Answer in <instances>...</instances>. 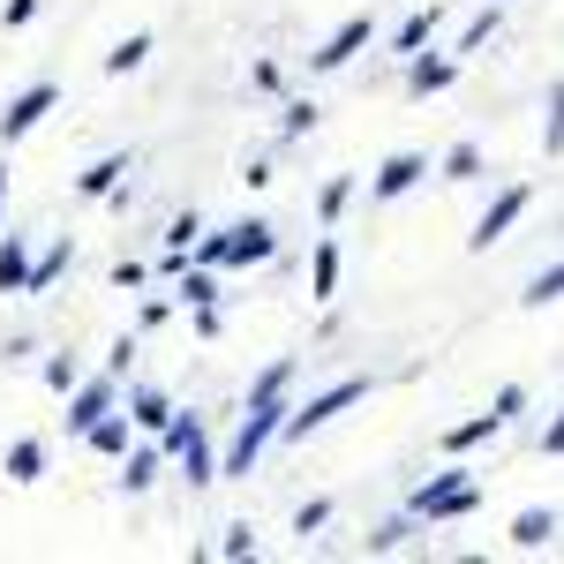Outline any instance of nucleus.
<instances>
[{
  "mask_svg": "<svg viewBox=\"0 0 564 564\" xmlns=\"http://www.w3.org/2000/svg\"><path fill=\"white\" fill-rule=\"evenodd\" d=\"M475 505H481V489H475V475H467L459 459H452V467H436L430 481H414V489H406V512H414V520H422V527L467 520Z\"/></svg>",
  "mask_w": 564,
  "mask_h": 564,
  "instance_id": "1",
  "label": "nucleus"
},
{
  "mask_svg": "<svg viewBox=\"0 0 564 564\" xmlns=\"http://www.w3.org/2000/svg\"><path fill=\"white\" fill-rule=\"evenodd\" d=\"M159 444L174 452V475L188 481V489H212V481H226V467H218V452H212V436H204V414H188V406H181Z\"/></svg>",
  "mask_w": 564,
  "mask_h": 564,
  "instance_id": "2",
  "label": "nucleus"
},
{
  "mask_svg": "<svg viewBox=\"0 0 564 564\" xmlns=\"http://www.w3.org/2000/svg\"><path fill=\"white\" fill-rule=\"evenodd\" d=\"M286 414H294V406H249V414H241V430H234L226 459H218V467H226V481H249V475H257L263 444H271V436H286Z\"/></svg>",
  "mask_w": 564,
  "mask_h": 564,
  "instance_id": "3",
  "label": "nucleus"
},
{
  "mask_svg": "<svg viewBox=\"0 0 564 564\" xmlns=\"http://www.w3.org/2000/svg\"><path fill=\"white\" fill-rule=\"evenodd\" d=\"M369 399V377H339V384H324L316 399H302L294 414H286V444H302V436H316L324 422H339L347 406H361Z\"/></svg>",
  "mask_w": 564,
  "mask_h": 564,
  "instance_id": "4",
  "label": "nucleus"
},
{
  "mask_svg": "<svg viewBox=\"0 0 564 564\" xmlns=\"http://www.w3.org/2000/svg\"><path fill=\"white\" fill-rule=\"evenodd\" d=\"M527 212H534V188H527V181L497 188V196H489V212L475 218V234H467V257H489V249H497V241H505V234H512Z\"/></svg>",
  "mask_w": 564,
  "mask_h": 564,
  "instance_id": "5",
  "label": "nucleus"
},
{
  "mask_svg": "<svg viewBox=\"0 0 564 564\" xmlns=\"http://www.w3.org/2000/svg\"><path fill=\"white\" fill-rule=\"evenodd\" d=\"M121 406V377L113 369H98V377H84V384L68 391V436H90L106 414Z\"/></svg>",
  "mask_w": 564,
  "mask_h": 564,
  "instance_id": "6",
  "label": "nucleus"
},
{
  "mask_svg": "<svg viewBox=\"0 0 564 564\" xmlns=\"http://www.w3.org/2000/svg\"><path fill=\"white\" fill-rule=\"evenodd\" d=\"M369 39H377V15H347L332 39L308 53V76H339V68H354V53H361Z\"/></svg>",
  "mask_w": 564,
  "mask_h": 564,
  "instance_id": "7",
  "label": "nucleus"
},
{
  "mask_svg": "<svg viewBox=\"0 0 564 564\" xmlns=\"http://www.w3.org/2000/svg\"><path fill=\"white\" fill-rule=\"evenodd\" d=\"M53 106H61V84H31V90H15V98L0 106V143H23V135L39 129Z\"/></svg>",
  "mask_w": 564,
  "mask_h": 564,
  "instance_id": "8",
  "label": "nucleus"
},
{
  "mask_svg": "<svg viewBox=\"0 0 564 564\" xmlns=\"http://www.w3.org/2000/svg\"><path fill=\"white\" fill-rule=\"evenodd\" d=\"M422 181H430V159H422V151H391L384 166L369 174V204H399V196L422 188Z\"/></svg>",
  "mask_w": 564,
  "mask_h": 564,
  "instance_id": "9",
  "label": "nucleus"
},
{
  "mask_svg": "<svg viewBox=\"0 0 564 564\" xmlns=\"http://www.w3.org/2000/svg\"><path fill=\"white\" fill-rule=\"evenodd\" d=\"M271 257H279V226L271 218H234L226 226V263L249 271V263H271Z\"/></svg>",
  "mask_w": 564,
  "mask_h": 564,
  "instance_id": "10",
  "label": "nucleus"
},
{
  "mask_svg": "<svg viewBox=\"0 0 564 564\" xmlns=\"http://www.w3.org/2000/svg\"><path fill=\"white\" fill-rule=\"evenodd\" d=\"M452 84H459V53H406V90L414 98H436Z\"/></svg>",
  "mask_w": 564,
  "mask_h": 564,
  "instance_id": "11",
  "label": "nucleus"
},
{
  "mask_svg": "<svg viewBox=\"0 0 564 564\" xmlns=\"http://www.w3.org/2000/svg\"><path fill=\"white\" fill-rule=\"evenodd\" d=\"M505 430H512V422H505L497 406H481V414H467V422H452V430H444V459H467L475 444H497Z\"/></svg>",
  "mask_w": 564,
  "mask_h": 564,
  "instance_id": "12",
  "label": "nucleus"
},
{
  "mask_svg": "<svg viewBox=\"0 0 564 564\" xmlns=\"http://www.w3.org/2000/svg\"><path fill=\"white\" fill-rule=\"evenodd\" d=\"M121 188H129V151H106V159H90L84 174H76V196H90V204L121 196Z\"/></svg>",
  "mask_w": 564,
  "mask_h": 564,
  "instance_id": "13",
  "label": "nucleus"
},
{
  "mask_svg": "<svg viewBox=\"0 0 564 564\" xmlns=\"http://www.w3.org/2000/svg\"><path fill=\"white\" fill-rule=\"evenodd\" d=\"M557 512H550V505H527V512H512V527H505V534H512V550H527V557H534V550H550V542H557Z\"/></svg>",
  "mask_w": 564,
  "mask_h": 564,
  "instance_id": "14",
  "label": "nucleus"
},
{
  "mask_svg": "<svg viewBox=\"0 0 564 564\" xmlns=\"http://www.w3.org/2000/svg\"><path fill=\"white\" fill-rule=\"evenodd\" d=\"M135 436H143V430H135V414H129V406H113V414H106V422H98V430H90L84 444L98 452V459H129V452H135Z\"/></svg>",
  "mask_w": 564,
  "mask_h": 564,
  "instance_id": "15",
  "label": "nucleus"
},
{
  "mask_svg": "<svg viewBox=\"0 0 564 564\" xmlns=\"http://www.w3.org/2000/svg\"><path fill=\"white\" fill-rule=\"evenodd\" d=\"M166 467H174V452H166V444H135L129 459H121V489H129V497H143V489L166 475Z\"/></svg>",
  "mask_w": 564,
  "mask_h": 564,
  "instance_id": "16",
  "label": "nucleus"
},
{
  "mask_svg": "<svg viewBox=\"0 0 564 564\" xmlns=\"http://www.w3.org/2000/svg\"><path fill=\"white\" fill-rule=\"evenodd\" d=\"M129 414H135V430H143V436H166V422H174L181 406H174L159 384H135V391H129Z\"/></svg>",
  "mask_w": 564,
  "mask_h": 564,
  "instance_id": "17",
  "label": "nucleus"
},
{
  "mask_svg": "<svg viewBox=\"0 0 564 564\" xmlns=\"http://www.w3.org/2000/svg\"><path fill=\"white\" fill-rule=\"evenodd\" d=\"M31 234H0V294H23L31 286Z\"/></svg>",
  "mask_w": 564,
  "mask_h": 564,
  "instance_id": "18",
  "label": "nucleus"
},
{
  "mask_svg": "<svg viewBox=\"0 0 564 564\" xmlns=\"http://www.w3.org/2000/svg\"><path fill=\"white\" fill-rule=\"evenodd\" d=\"M174 302H181V308H212V302H218V271L188 257V263H181V279H174Z\"/></svg>",
  "mask_w": 564,
  "mask_h": 564,
  "instance_id": "19",
  "label": "nucleus"
},
{
  "mask_svg": "<svg viewBox=\"0 0 564 564\" xmlns=\"http://www.w3.org/2000/svg\"><path fill=\"white\" fill-rule=\"evenodd\" d=\"M339 294V241H316L308 249V302H332Z\"/></svg>",
  "mask_w": 564,
  "mask_h": 564,
  "instance_id": "20",
  "label": "nucleus"
},
{
  "mask_svg": "<svg viewBox=\"0 0 564 564\" xmlns=\"http://www.w3.org/2000/svg\"><path fill=\"white\" fill-rule=\"evenodd\" d=\"M286 391H294V354H279L257 384H249V406H286Z\"/></svg>",
  "mask_w": 564,
  "mask_h": 564,
  "instance_id": "21",
  "label": "nucleus"
},
{
  "mask_svg": "<svg viewBox=\"0 0 564 564\" xmlns=\"http://www.w3.org/2000/svg\"><path fill=\"white\" fill-rule=\"evenodd\" d=\"M354 188H361V181H354V174H332V181H324V188H316V226H324V234H332V226L347 218Z\"/></svg>",
  "mask_w": 564,
  "mask_h": 564,
  "instance_id": "22",
  "label": "nucleus"
},
{
  "mask_svg": "<svg viewBox=\"0 0 564 564\" xmlns=\"http://www.w3.org/2000/svg\"><path fill=\"white\" fill-rule=\"evenodd\" d=\"M0 475H8V481H39L45 475V444H39V436H15L8 459H0Z\"/></svg>",
  "mask_w": 564,
  "mask_h": 564,
  "instance_id": "23",
  "label": "nucleus"
},
{
  "mask_svg": "<svg viewBox=\"0 0 564 564\" xmlns=\"http://www.w3.org/2000/svg\"><path fill=\"white\" fill-rule=\"evenodd\" d=\"M68 263H76V241H68V234H61V241H53V249H39V263H31V286H23V294H45V286H53V279H61V271H68Z\"/></svg>",
  "mask_w": 564,
  "mask_h": 564,
  "instance_id": "24",
  "label": "nucleus"
},
{
  "mask_svg": "<svg viewBox=\"0 0 564 564\" xmlns=\"http://www.w3.org/2000/svg\"><path fill=\"white\" fill-rule=\"evenodd\" d=\"M550 302H564V257L557 263H542L534 279L520 286V308H550Z\"/></svg>",
  "mask_w": 564,
  "mask_h": 564,
  "instance_id": "25",
  "label": "nucleus"
},
{
  "mask_svg": "<svg viewBox=\"0 0 564 564\" xmlns=\"http://www.w3.org/2000/svg\"><path fill=\"white\" fill-rule=\"evenodd\" d=\"M143 61H151V39H143V31H129V39L113 45V53H106V61H98V68H106V76H135V68H143Z\"/></svg>",
  "mask_w": 564,
  "mask_h": 564,
  "instance_id": "26",
  "label": "nucleus"
},
{
  "mask_svg": "<svg viewBox=\"0 0 564 564\" xmlns=\"http://www.w3.org/2000/svg\"><path fill=\"white\" fill-rule=\"evenodd\" d=\"M436 174L459 181V188H467V181H481V143H452V151L436 159Z\"/></svg>",
  "mask_w": 564,
  "mask_h": 564,
  "instance_id": "27",
  "label": "nucleus"
},
{
  "mask_svg": "<svg viewBox=\"0 0 564 564\" xmlns=\"http://www.w3.org/2000/svg\"><path fill=\"white\" fill-rule=\"evenodd\" d=\"M542 151H550V159L564 151V76L550 84V98H542Z\"/></svg>",
  "mask_w": 564,
  "mask_h": 564,
  "instance_id": "28",
  "label": "nucleus"
},
{
  "mask_svg": "<svg viewBox=\"0 0 564 564\" xmlns=\"http://www.w3.org/2000/svg\"><path fill=\"white\" fill-rule=\"evenodd\" d=\"M430 31H436V8H414V15L391 31V53H422V45H430Z\"/></svg>",
  "mask_w": 564,
  "mask_h": 564,
  "instance_id": "29",
  "label": "nucleus"
},
{
  "mask_svg": "<svg viewBox=\"0 0 564 564\" xmlns=\"http://www.w3.org/2000/svg\"><path fill=\"white\" fill-rule=\"evenodd\" d=\"M414 512H399V520H384V527H369V542H361V550H369V557H384V550H399V542H406V534H414Z\"/></svg>",
  "mask_w": 564,
  "mask_h": 564,
  "instance_id": "30",
  "label": "nucleus"
},
{
  "mask_svg": "<svg viewBox=\"0 0 564 564\" xmlns=\"http://www.w3.org/2000/svg\"><path fill=\"white\" fill-rule=\"evenodd\" d=\"M279 135L294 143V135H316V98H286L279 106Z\"/></svg>",
  "mask_w": 564,
  "mask_h": 564,
  "instance_id": "31",
  "label": "nucleus"
},
{
  "mask_svg": "<svg viewBox=\"0 0 564 564\" xmlns=\"http://www.w3.org/2000/svg\"><path fill=\"white\" fill-rule=\"evenodd\" d=\"M196 241H204V212H181L174 226H166V249H174V257H196Z\"/></svg>",
  "mask_w": 564,
  "mask_h": 564,
  "instance_id": "32",
  "label": "nucleus"
},
{
  "mask_svg": "<svg viewBox=\"0 0 564 564\" xmlns=\"http://www.w3.org/2000/svg\"><path fill=\"white\" fill-rule=\"evenodd\" d=\"M497 39V8H481L475 23H467V31H459V45H452V53H459V61H467V53H481V45Z\"/></svg>",
  "mask_w": 564,
  "mask_h": 564,
  "instance_id": "33",
  "label": "nucleus"
},
{
  "mask_svg": "<svg viewBox=\"0 0 564 564\" xmlns=\"http://www.w3.org/2000/svg\"><path fill=\"white\" fill-rule=\"evenodd\" d=\"M218 557H234V564H241V557H257V527H249V520H241V527H226V534H218Z\"/></svg>",
  "mask_w": 564,
  "mask_h": 564,
  "instance_id": "34",
  "label": "nucleus"
},
{
  "mask_svg": "<svg viewBox=\"0 0 564 564\" xmlns=\"http://www.w3.org/2000/svg\"><path fill=\"white\" fill-rule=\"evenodd\" d=\"M324 527H332V497H308L302 512H294V534L308 542V534H324Z\"/></svg>",
  "mask_w": 564,
  "mask_h": 564,
  "instance_id": "35",
  "label": "nucleus"
},
{
  "mask_svg": "<svg viewBox=\"0 0 564 564\" xmlns=\"http://www.w3.org/2000/svg\"><path fill=\"white\" fill-rule=\"evenodd\" d=\"M45 384L61 391V399H68V391L84 384V369H76V354H53V361H45Z\"/></svg>",
  "mask_w": 564,
  "mask_h": 564,
  "instance_id": "36",
  "label": "nucleus"
},
{
  "mask_svg": "<svg viewBox=\"0 0 564 564\" xmlns=\"http://www.w3.org/2000/svg\"><path fill=\"white\" fill-rule=\"evenodd\" d=\"M489 406H497L505 422H520V414H527V384H497V399H489Z\"/></svg>",
  "mask_w": 564,
  "mask_h": 564,
  "instance_id": "37",
  "label": "nucleus"
},
{
  "mask_svg": "<svg viewBox=\"0 0 564 564\" xmlns=\"http://www.w3.org/2000/svg\"><path fill=\"white\" fill-rule=\"evenodd\" d=\"M196 263H212V271H226V226H204V241H196Z\"/></svg>",
  "mask_w": 564,
  "mask_h": 564,
  "instance_id": "38",
  "label": "nucleus"
},
{
  "mask_svg": "<svg viewBox=\"0 0 564 564\" xmlns=\"http://www.w3.org/2000/svg\"><path fill=\"white\" fill-rule=\"evenodd\" d=\"M129 361H135V332H121V339L106 347V369H113V377H129Z\"/></svg>",
  "mask_w": 564,
  "mask_h": 564,
  "instance_id": "39",
  "label": "nucleus"
},
{
  "mask_svg": "<svg viewBox=\"0 0 564 564\" xmlns=\"http://www.w3.org/2000/svg\"><path fill=\"white\" fill-rule=\"evenodd\" d=\"M542 459H564V406L542 422Z\"/></svg>",
  "mask_w": 564,
  "mask_h": 564,
  "instance_id": "40",
  "label": "nucleus"
},
{
  "mask_svg": "<svg viewBox=\"0 0 564 564\" xmlns=\"http://www.w3.org/2000/svg\"><path fill=\"white\" fill-rule=\"evenodd\" d=\"M143 279H151V271H143V263H135V257H121V263H113V286H121V294H135Z\"/></svg>",
  "mask_w": 564,
  "mask_h": 564,
  "instance_id": "41",
  "label": "nucleus"
},
{
  "mask_svg": "<svg viewBox=\"0 0 564 564\" xmlns=\"http://www.w3.org/2000/svg\"><path fill=\"white\" fill-rule=\"evenodd\" d=\"M31 15H39V0H8V8H0V23H8V31H23Z\"/></svg>",
  "mask_w": 564,
  "mask_h": 564,
  "instance_id": "42",
  "label": "nucleus"
},
{
  "mask_svg": "<svg viewBox=\"0 0 564 564\" xmlns=\"http://www.w3.org/2000/svg\"><path fill=\"white\" fill-rule=\"evenodd\" d=\"M249 84H257V90H279L286 76H279V61H257V68H249Z\"/></svg>",
  "mask_w": 564,
  "mask_h": 564,
  "instance_id": "43",
  "label": "nucleus"
},
{
  "mask_svg": "<svg viewBox=\"0 0 564 564\" xmlns=\"http://www.w3.org/2000/svg\"><path fill=\"white\" fill-rule=\"evenodd\" d=\"M0 204H8V166H0Z\"/></svg>",
  "mask_w": 564,
  "mask_h": 564,
  "instance_id": "44",
  "label": "nucleus"
}]
</instances>
